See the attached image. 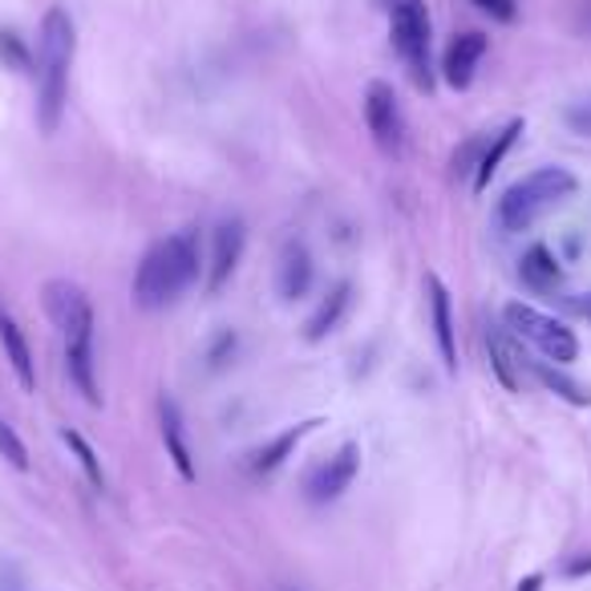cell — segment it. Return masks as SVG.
I'll return each instance as SVG.
<instances>
[{"label": "cell", "instance_id": "1", "mask_svg": "<svg viewBox=\"0 0 591 591\" xmlns=\"http://www.w3.org/2000/svg\"><path fill=\"white\" fill-rule=\"evenodd\" d=\"M73 49H78V28L73 16L54 4L40 21L37 45V126L40 135H57L66 118L69 102V69H73Z\"/></svg>", "mask_w": 591, "mask_h": 591}, {"label": "cell", "instance_id": "2", "mask_svg": "<svg viewBox=\"0 0 591 591\" xmlns=\"http://www.w3.org/2000/svg\"><path fill=\"white\" fill-rule=\"evenodd\" d=\"M45 309L54 316V324L61 328L66 340V369L69 381L78 385V393L90 405L102 402L94 376V309H90V296L81 292L78 283L54 280L45 283Z\"/></svg>", "mask_w": 591, "mask_h": 591}, {"label": "cell", "instance_id": "3", "mask_svg": "<svg viewBox=\"0 0 591 591\" xmlns=\"http://www.w3.org/2000/svg\"><path fill=\"white\" fill-rule=\"evenodd\" d=\"M199 235L195 231H175L150 247L135 271V304L138 309H166L190 283L199 280Z\"/></svg>", "mask_w": 591, "mask_h": 591}, {"label": "cell", "instance_id": "4", "mask_svg": "<svg viewBox=\"0 0 591 591\" xmlns=\"http://www.w3.org/2000/svg\"><path fill=\"white\" fill-rule=\"evenodd\" d=\"M576 190V175L567 166H538L531 175L507 187L498 199V223L507 231H526L538 216H547L555 202H564Z\"/></svg>", "mask_w": 591, "mask_h": 591}, {"label": "cell", "instance_id": "5", "mask_svg": "<svg viewBox=\"0 0 591 591\" xmlns=\"http://www.w3.org/2000/svg\"><path fill=\"white\" fill-rule=\"evenodd\" d=\"M390 33H393V49L405 61L409 78L430 90L433 73H430V9L426 0H390Z\"/></svg>", "mask_w": 591, "mask_h": 591}, {"label": "cell", "instance_id": "6", "mask_svg": "<svg viewBox=\"0 0 591 591\" xmlns=\"http://www.w3.org/2000/svg\"><path fill=\"white\" fill-rule=\"evenodd\" d=\"M502 321H507V328H511L519 340H531L547 361L571 364L579 357L576 333H571L564 321H555V316H547V312L531 309V304H523V300H511V304L502 309Z\"/></svg>", "mask_w": 591, "mask_h": 591}, {"label": "cell", "instance_id": "7", "mask_svg": "<svg viewBox=\"0 0 591 591\" xmlns=\"http://www.w3.org/2000/svg\"><path fill=\"white\" fill-rule=\"evenodd\" d=\"M364 126H369L373 142L385 154H402L405 150V114L390 81H373L364 90Z\"/></svg>", "mask_w": 591, "mask_h": 591}, {"label": "cell", "instance_id": "8", "mask_svg": "<svg viewBox=\"0 0 591 591\" xmlns=\"http://www.w3.org/2000/svg\"><path fill=\"white\" fill-rule=\"evenodd\" d=\"M357 471H361V445L345 442L333 457H328V462H321V466L312 471L309 498H312V502H336V498H340L352 486Z\"/></svg>", "mask_w": 591, "mask_h": 591}, {"label": "cell", "instance_id": "9", "mask_svg": "<svg viewBox=\"0 0 591 591\" xmlns=\"http://www.w3.org/2000/svg\"><path fill=\"white\" fill-rule=\"evenodd\" d=\"M243 243H247V231H243L240 219H228L216 228V240H211V271H207V292H219L223 283L231 280V271L240 268L243 259Z\"/></svg>", "mask_w": 591, "mask_h": 591}, {"label": "cell", "instance_id": "10", "mask_svg": "<svg viewBox=\"0 0 591 591\" xmlns=\"http://www.w3.org/2000/svg\"><path fill=\"white\" fill-rule=\"evenodd\" d=\"M483 57H486L483 33H457V37L450 40V49H445V57H442L445 85H450V90H471L474 69H478Z\"/></svg>", "mask_w": 591, "mask_h": 591}, {"label": "cell", "instance_id": "11", "mask_svg": "<svg viewBox=\"0 0 591 591\" xmlns=\"http://www.w3.org/2000/svg\"><path fill=\"white\" fill-rule=\"evenodd\" d=\"M426 300H430V324H433V340H438V352H442L445 373H457V345H454V312H450V292L438 276H426Z\"/></svg>", "mask_w": 591, "mask_h": 591}, {"label": "cell", "instance_id": "12", "mask_svg": "<svg viewBox=\"0 0 591 591\" xmlns=\"http://www.w3.org/2000/svg\"><path fill=\"white\" fill-rule=\"evenodd\" d=\"M159 426H162V445H166V457L175 462V471L183 483H195V462H190V445H187V430H183V414L178 405L162 393L159 397Z\"/></svg>", "mask_w": 591, "mask_h": 591}, {"label": "cell", "instance_id": "13", "mask_svg": "<svg viewBox=\"0 0 591 591\" xmlns=\"http://www.w3.org/2000/svg\"><path fill=\"white\" fill-rule=\"evenodd\" d=\"M0 345H4V357H9V364H13L16 385H21L25 393L37 390V369H33L28 340H25V333H21V324H16L4 309H0Z\"/></svg>", "mask_w": 591, "mask_h": 591}, {"label": "cell", "instance_id": "14", "mask_svg": "<svg viewBox=\"0 0 591 591\" xmlns=\"http://www.w3.org/2000/svg\"><path fill=\"white\" fill-rule=\"evenodd\" d=\"M316 426H321V421L312 417V421H296V426L280 430V433H276V438H271V442H264V445H259V450H256V454H252V471H256V474L280 471L283 457H292L296 445L304 442V438H309V433L316 430Z\"/></svg>", "mask_w": 591, "mask_h": 591}, {"label": "cell", "instance_id": "15", "mask_svg": "<svg viewBox=\"0 0 591 591\" xmlns=\"http://www.w3.org/2000/svg\"><path fill=\"white\" fill-rule=\"evenodd\" d=\"M486 345H490V364H495V376L507 385L511 393L523 390V352L514 345V336H507L502 328L486 336Z\"/></svg>", "mask_w": 591, "mask_h": 591}, {"label": "cell", "instance_id": "16", "mask_svg": "<svg viewBox=\"0 0 591 591\" xmlns=\"http://www.w3.org/2000/svg\"><path fill=\"white\" fill-rule=\"evenodd\" d=\"M312 288V256L304 243H288L280 256V296L300 300Z\"/></svg>", "mask_w": 591, "mask_h": 591}, {"label": "cell", "instance_id": "17", "mask_svg": "<svg viewBox=\"0 0 591 591\" xmlns=\"http://www.w3.org/2000/svg\"><path fill=\"white\" fill-rule=\"evenodd\" d=\"M519 276H523L526 288H535V292H547V288H555V283H559L564 268H559V259L552 256V247L535 243V247H531V252L523 256V264H519Z\"/></svg>", "mask_w": 591, "mask_h": 591}, {"label": "cell", "instance_id": "18", "mask_svg": "<svg viewBox=\"0 0 591 591\" xmlns=\"http://www.w3.org/2000/svg\"><path fill=\"white\" fill-rule=\"evenodd\" d=\"M349 300H352L349 283H336L333 296H328L321 309L312 312V321L304 324V340H312V345H316V340H324V336L333 333L336 324H340V316H345V309H349Z\"/></svg>", "mask_w": 591, "mask_h": 591}, {"label": "cell", "instance_id": "19", "mask_svg": "<svg viewBox=\"0 0 591 591\" xmlns=\"http://www.w3.org/2000/svg\"><path fill=\"white\" fill-rule=\"evenodd\" d=\"M523 135V121L514 118V121H507L502 130L495 135V142L486 147V154L478 159V175H474V190H486L490 187V178H495V171H498V162L507 159V150L514 147V138Z\"/></svg>", "mask_w": 591, "mask_h": 591}, {"label": "cell", "instance_id": "20", "mask_svg": "<svg viewBox=\"0 0 591 591\" xmlns=\"http://www.w3.org/2000/svg\"><path fill=\"white\" fill-rule=\"evenodd\" d=\"M61 442H66L69 450H73V454H78L81 471H85V478H90V483H94L97 490H102V486H106V474H102V462H97L94 445L85 442V438H81L78 430H61Z\"/></svg>", "mask_w": 591, "mask_h": 591}, {"label": "cell", "instance_id": "21", "mask_svg": "<svg viewBox=\"0 0 591 591\" xmlns=\"http://www.w3.org/2000/svg\"><path fill=\"white\" fill-rule=\"evenodd\" d=\"M0 454H4V462L9 466H16V471H28V450L25 442L16 438V430L0 417Z\"/></svg>", "mask_w": 591, "mask_h": 591}, {"label": "cell", "instance_id": "22", "mask_svg": "<svg viewBox=\"0 0 591 591\" xmlns=\"http://www.w3.org/2000/svg\"><path fill=\"white\" fill-rule=\"evenodd\" d=\"M538 376H543L552 390H559V397H567L571 405H591V393H583L576 381H567L564 373H555V369H538Z\"/></svg>", "mask_w": 591, "mask_h": 591}, {"label": "cell", "instance_id": "23", "mask_svg": "<svg viewBox=\"0 0 591 591\" xmlns=\"http://www.w3.org/2000/svg\"><path fill=\"white\" fill-rule=\"evenodd\" d=\"M483 13H490L495 21H502V25H511L514 16H519V4L514 0H474Z\"/></svg>", "mask_w": 591, "mask_h": 591}, {"label": "cell", "instance_id": "24", "mask_svg": "<svg viewBox=\"0 0 591 591\" xmlns=\"http://www.w3.org/2000/svg\"><path fill=\"white\" fill-rule=\"evenodd\" d=\"M0 54L9 57V61H13V66H25V49H21V45H16V37H13V33H0Z\"/></svg>", "mask_w": 591, "mask_h": 591}, {"label": "cell", "instance_id": "25", "mask_svg": "<svg viewBox=\"0 0 591 591\" xmlns=\"http://www.w3.org/2000/svg\"><path fill=\"white\" fill-rule=\"evenodd\" d=\"M564 576H567V579L591 576V552H588V555H576V559H571V564L564 567Z\"/></svg>", "mask_w": 591, "mask_h": 591}, {"label": "cell", "instance_id": "26", "mask_svg": "<svg viewBox=\"0 0 591 591\" xmlns=\"http://www.w3.org/2000/svg\"><path fill=\"white\" fill-rule=\"evenodd\" d=\"M567 118H571V126H576V130H583V135H591V102H588V106L571 109Z\"/></svg>", "mask_w": 591, "mask_h": 591}, {"label": "cell", "instance_id": "27", "mask_svg": "<svg viewBox=\"0 0 591 591\" xmlns=\"http://www.w3.org/2000/svg\"><path fill=\"white\" fill-rule=\"evenodd\" d=\"M543 588V576H526L523 583H519V591H538Z\"/></svg>", "mask_w": 591, "mask_h": 591}, {"label": "cell", "instance_id": "28", "mask_svg": "<svg viewBox=\"0 0 591 591\" xmlns=\"http://www.w3.org/2000/svg\"><path fill=\"white\" fill-rule=\"evenodd\" d=\"M588 312H591V309H588Z\"/></svg>", "mask_w": 591, "mask_h": 591}]
</instances>
